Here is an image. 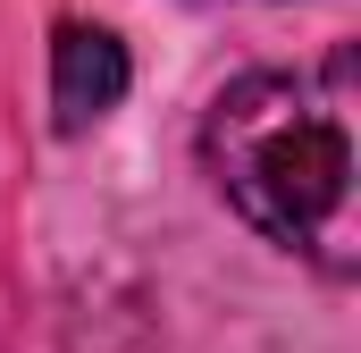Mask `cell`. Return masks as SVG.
I'll use <instances>...</instances> for the list:
<instances>
[{
  "label": "cell",
  "mask_w": 361,
  "mask_h": 353,
  "mask_svg": "<svg viewBox=\"0 0 361 353\" xmlns=\"http://www.w3.org/2000/svg\"><path fill=\"white\" fill-rule=\"evenodd\" d=\"M202 160L219 193L286 253L328 277L361 269V210H353V51L328 68H277L219 92L202 126Z\"/></svg>",
  "instance_id": "1"
},
{
  "label": "cell",
  "mask_w": 361,
  "mask_h": 353,
  "mask_svg": "<svg viewBox=\"0 0 361 353\" xmlns=\"http://www.w3.org/2000/svg\"><path fill=\"white\" fill-rule=\"evenodd\" d=\"M118 101H126V42L101 34V25H59V42H51V109H59V126L85 135Z\"/></svg>",
  "instance_id": "2"
}]
</instances>
